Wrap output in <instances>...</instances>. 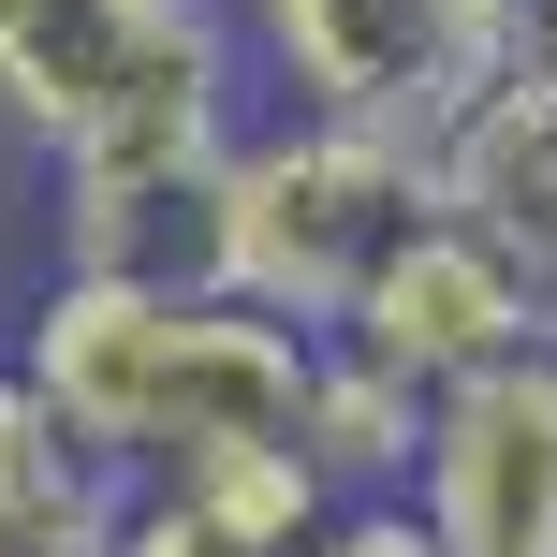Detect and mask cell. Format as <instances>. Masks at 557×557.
<instances>
[{"label": "cell", "instance_id": "6da1fadb", "mask_svg": "<svg viewBox=\"0 0 557 557\" xmlns=\"http://www.w3.org/2000/svg\"><path fill=\"white\" fill-rule=\"evenodd\" d=\"M15 382L117 484H191L221 455H308L323 337L264 323L176 264H59L15 323Z\"/></svg>", "mask_w": 557, "mask_h": 557}, {"label": "cell", "instance_id": "7a4b0ae2", "mask_svg": "<svg viewBox=\"0 0 557 557\" xmlns=\"http://www.w3.org/2000/svg\"><path fill=\"white\" fill-rule=\"evenodd\" d=\"M441 221V176H425V147H382V133H337V117H250L235 133V162L206 176L191 206V278L235 308H264V323L294 337H337L367 308V278H382L411 235Z\"/></svg>", "mask_w": 557, "mask_h": 557}, {"label": "cell", "instance_id": "3957f363", "mask_svg": "<svg viewBox=\"0 0 557 557\" xmlns=\"http://www.w3.org/2000/svg\"><path fill=\"white\" fill-rule=\"evenodd\" d=\"M221 15L294 117L425 147V162L484 117V88L529 74V0H221Z\"/></svg>", "mask_w": 557, "mask_h": 557}, {"label": "cell", "instance_id": "277c9868", "mask_svg": "<svg viewBox=\"0 0 557 557\" xmlns=\"http://www.w3.org/2000/svg\"><path fill=\"white\" fill-rule=\"evenodd\" d=\"M411 513L441 557H557V337L425 411Z\"/></svg>", "mask_w": 557, "mask_h": 557}, {"label": "cell", "instance_id": "5b68a950", "mask_svg": "<svg viewBox=\"0 0 557 557\" xmlns=\"http://www.w3.org/2000/svg\"><path fill=\"white\" fill-rule=\"evenodd\" d=\"M543 337H557V323H543V294H529V278H513V264H499V250H484V235L441 206V221H425L411 250L367 278V308L337 323V352L396 367V382H411L425 411H441L455 382H484V367L543 352Z\"/></svg>", "mask_w": 557, "mask_h": 557}, {"label": "cell", "instance_id": "8992f818", "mask_svg": "<svg viewBox=\"0 0 557 557\" xmlns=\"http://www.w3.org/2000/svg\"><path fill=\"white\" fill-rule=\"evenodd\" d=\"M206 29H221V0H0V117L59 162L133 88H162Z\"/></svg>", "mask_w": 557, "mask_h": 557}, {"label": "cell", "instance_id": "52a82bcc", "mask_svg": "<svg viewBox=\"0 0 557 557\" xmlns=\"http://www.w3.org/2000/svg\"><path fill=\"white\" fill-rule=\"evenodd\" d=\"M425 176H441V206H455L513 278H529L543 323H557V74L529 59L513 88H484V117H470Z\"/></svg>", "mask_w": 557, "mask_h": 557}, {"label": "cell", "instance_id": "ba28073f", "mask_svg": "<svg viewBox=\"0 0 557 557\" xmlns=\"http://www.w3.org/2000/svg\"><path fill=\"white\" fill-rule=\"evenodd\" d=\"M337 529V484L308 455H221L191 484H133L117 557H308Z\"/></svg>", "mask_w": 557, "mask_h": 557}, {"label": "cell", "instance_id": "9c48e42d", "mask_svg": "<svg viewBox=\"0 0 557 557\" xmlns=\"http://www.w3.org/2000/svg\"><path fill=\"white\" fill-rule=\"evenodd\" d=\"M117 513L133 484L0 367V557H117Z\"/></svg>", "mask_w": 557, "mask_h": 557}, {"label": "cell", "instance_id": "30bf717a", "mask_svg": "<svg viewBox=\"0 0 557 557\" xmlns=\"http://www.w3.org/2000/svg\"><path fill=\"white\" fill-rule=\"evenodd\" d=\"M308 470L337 484V513H352V499H411V470H425V396L396 382V367H367V352L323 337V382H308Z\"/></svg>", "mask_w": 557, "mask_h": 557}, {"label": "cell", "instance_id": "8fae6325", "mask_svg": "<svg viewBox=\"0 0 557 557\" xmlns=\"http://www.w3.org/2000/svg\"><path fill=\"white\" fill-rule=\"evenodd\" d=\"M308 557H441V543H425V513H411V499H352Z\"/></svg>", "mask_w": 557, "mask_h": 557}, {"label": "cell", "instance_id": "7c38bea8", "mask_svg": "<svg viewBox=\"0 0 557 557\" xmlns=\"http://www.w3.org/2000/svg\"><path fill=\"white\" fill-rule=\"evenodd\" d=\"M529 59H543V74H557V0H529Z\"/></svg>", "mask_w": 557, "mask_h": 557}]
</instances>
